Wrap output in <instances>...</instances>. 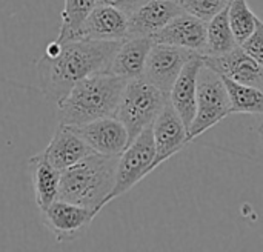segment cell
Here are the masks:
<instances>
[{
	"mask_svg": "<svg viewBox=\"0 0 263 252\" xmlns=\"http://www.w3.org/2000/svg\"><path fill=\"white\" fill-rule=\"evenodd\" d=\"M223 77V75H222ZM227 91L230 95L231 114H262L263 89L251 85H243L223 77Z\"/></svg>",
	"mask_w": 263,
	"mask_h": 252,
	"instance_id": "obj_20",
	"label": "cell"
},
{
	"mask_svg": "<svg viewBox=\"0 0 263 252\" xmlns=\"http://www.w3.org/2000/svg\"><path fill=\"white\" fill-rule=\"evenodd\" d=\"M196 55L200 54L174 45L154 43L149 51L143 75L154 86L170 95V91L177 80L180 71Z\"/></svg>",
	"mask_w": 263,
	"mask_h": 252,
	"instance_id": "obj_7",
	"label": "cell"
},
{
	"mask_svg": "<svg viewBox=\"0 0 263 252\" xmlns=\"http://www.w3.org/2000/svg\"><path fill=\"white\" fill-rule=\"evenodd\" d=\"M170 95L154 86L145 75L126 82L116 117L125 125L129 143L154 123Z\"/></svg>",
	"mask_w": 263,
	"mask_h": 252,
	"instance_id": "obj_4",
	"label": "cell"
},
{
	"mask_svg": "<svg viewBox=\"0 0 263 252\" xmlns=\"http://www.w3.org/2000/svg\"><path fill=\"white\" fill-rule=\"evenodd\" d=\"M28 169L32 180L37 206L43 211L59 197L62 171L51 165L43 152H39L28 160Z\"/></svg>",
	"mask_w": 263,
	"mask_h": 252,
	"instance_id": "obj_18",
	"label": "cell"
},
{
	"mask_svg": "<svg viewBox=\"0 0 263 252\" xmlns=\"http://www.w3.org/2000/svg\"><path fill=\"white\" fill-rule=\"evenodd\" d=\"M72 128L97 154L120 156L129 145L128 131L116 115L103 117Z\"/></svg>",
	"mask_w": 263,
	"mask_h": 252,
	"instance_id": "obj_10",
	"label": "cell"
},
{
	"mask_svg": "<svg viewBox=\"0 0 263 252\" xmlns=\"http://www.w3.org/2000/svg\"><path fill=\"white\" fill-rule=\"evenodd\" d=\"M154 45L153 37H126L117 48L106 72L131 80L145 72L149 51Z\"/></svg>",
	"mask_w": 263,
	"mask_h": 252,
	"instance_id": "obj_17",
	"label": "cell"
},
{
	"mask_svg": "<svg viewBox=\"0 0 263 252\" xmlns=\"http://www.w3.org/2000/svg\"><path fill=\"white\" fill-rule=\"evenodd\" d=\"M259 65L263 66V20L257 18L256 29L253 34L240 45Z\"/></svg>",
	"mask_w": 263,
	"mask_h": 252,
	"instance_id": "obj_24",
	"label": "cell"
},
{
	"mask_svg": "<svg viewBox=\"0 0 263 252\" xmlns=\"http://www.w3.org/2000/svg\"><path fill=\"white\" fill-rule=\"evenodd\" d=\"M40 212L43 225L59 243L72 242L79 239L97 216L88 208L65 200H55Z\"/></svg>",
	"mask_w": 263,
	"mask_h": 252,
	"instance_id": "obj_8",
	"label": "cell"
},
{
	"mask_svg": "<svg viewBox=\"0 0 263 252\" xmlns=\"http://www.w3.org/2000/svg\"><path fill=\"white\" fill-rule=\"evenodd\" d=\"M183 12H188L203 22H210L214 15L223 11L230 0H176Z\"/></svg>",
	"mask_w": 263,
	"mask_h": 252,
	"instance_id": "obj_23",
	"label": "cell"
},
{
	"mask_svg": "<svg viewBox=\"0 0 263 252\" xmlns=\"http://www.w3.org/2000/svg\"><path fill=\"white\" fill-rule=\"evenodd\" d=\"M42 152L51 165L60 171H65L94 151L86 145V142L76 132L72 126L59 123L52 139Z\"/></svg>",
	"mask_w": 263,
	"mask_h": 252,
	"instance_id": "obj_15",
	"label": "cell"
},
{
	"mask_svg": "<svg viewBox=\"0 0 263 252\" xmlns=\"http://www.w3.org/2000/svg\"><path fill=\"white\" fill-rule=\"evenodd\" d=\"M122 40L51 42L37 60V75L42 92L55 103L60 102L80 80L106 72Z\"/></svg>",
	"mask_w": 263,
	"mask_h": 252,
	"instance_id": "obj_1",
	"label": "cell"
},
{
	"mask_svg": "<svg viewBox=\"0 0 263 252\" xmlns=\"http://www.w3.org/2000/svg\"><path fill=\"white\" fill-rule=\"evenodd\" d=\"M156 157L153 125L145 128L119 156L116 169V183L108 196L106 205L114 199L128 192L142 179H145L151 171L153 160Z\"/></svg>",
	"mask_w": 263,
	"mask_h": 252,
	"instance_id": "obj_6",
	"label": "cell"
},
{
	"mask_svg": "<svg viewBox=\"0 0 263 252\" xmlns=\"http://www.w3.org/2000/svg\"><path fill=\"white\" fill-rule=\"evenodd\" d=\"M228 18L239 45H242L256 29L259 17L251 11L247 0H230Z\"/></svg>",
	"mask_w": 263,
	"mask_h": 252,
	"instance_id": "obj_22",
	"label": "cell"
},
{
	"mask_svg": "<svg viewBox=\"0 0 263 252\" xmlns=\"http://www.w3.org/2000/svg\"><path fill=\"white\" fill-rule=\"evenodd\" d=\"M206 22L188 12H180L162 31H159L153 40L154 43L186 48L202 55L206 48Z\"/></svg>",
	"mask_w": 263,
	"mask_h": 252,
	"instance_id": "obj_12",
	"label": "cell"
},
{
	"mask_svg": "<svg viewBox=\"0 0 263 252\" xmlns=\"http://www.w3.org/2000/svg\"><path fill=\"white\" fill-rule=\"evenodd\" d=\"M153 135H154V148L156 157L151 165V171L157 166L170 160L174 154H177L190 140H188V128L183 120L168 100L157 119L153 123Z\"/></svg>",
	"mask_w": 263,
	"mask_h": 252,
	"instance_id": "obj_9",
	"label": "cell"
},
{
	"mask_svg": "<svg viewBox=\"0 0 263 252\" xmlns=\"http://www.w3.org/2000/svg\"><path fill=\"white\" fill-rule=\"evenodd\" d=\"M126 82L111 72H99L80 80L57 102L59 123L80 126L116 115Z\"/></svg>",
	"mask_w": 263,
	"mask_h": 252,
	"instance_id": "obj_2",
	"label": "cell"
},
{
	"mask_svg": "<svg viewBox=\"0 0 263 252\" xmlns=\"http://www.w3.org/2000/svg\"><path fill=\"white\" fill-rule=\"evenodd\" d=\"M180 12L176 0H146L128 17L126 37H154Z\"/></svg>",
	"mask_w": 263,
	"mask_h": 252,
	"instance_id": "obj_13",
	"label": "cell"
},
{
	"mask_svg": "<svg viewBox=\"0 0 263 252\" xmlns=\"http://www.w3.org/2000/svg\"><path fill=\"white\" fill-rule=\"evenodd\" d=\"M259 135H260V142H262V146H263V123L260 125V128H259Z\"/></svg>",
	"mask_w": 263,
	"mask_h": 252,
	"instance_id": "obj_26",
	"label": "cell"
},
{
	"mask_svg": "<svg viewBox=\"0 0 263 252\" xmlns=\"http://www.w3.org/2000/svg\"><path fill=\"white\" fill-rule=\"evenodd\" d=\"M202 60L206 66L223 77L263 89V66L240 45L222 55H202Z\"/></svg>",
	"mask_w": 263,
	"mask_h": 252,
	"instance_id": "obj_11",
	"label": "cell"
},
{
	"mask_svg": "<svg viewBox=\"0 0 263 252\" xmlns=\"http://www.w3.org/2000/svg\"><path fill=\"white\" fill-rule=\"evenodd\" d=\"M119 156L92 152L79 163L62 171L57 200H65L99 214L106 206L116 183Z\"/></svg>",
	"mask_w": 263,
	"mask_h": 252,
	"instance_id": "obj_3",
	"label": "cell"
},
{
	"mask_svg": "<svg viewBox=\"0 0 263 252\" xmlns=\"http://www.w3.org/2000/svg\"><path fill=\"white\" fill-rule=\"evenodd\" d=\"M239 46L228 18V6L206 25V48L202 55H222Z\"/></svg>",
	"mask_w": 263,
	"mask_h": 252,
	"instance_id": "obj_19",
	"label": "cell"
},
{
	"mask_svg": "<svg viewBox=\"0 0 263 252\" xmlns=\"http://www.w3.org/2000/svg\"><path fill=\"white\" fill-rule=\"evenodd\" d=\"M128 35V14L109 6L100 5L85 20L76 38L86 40H123ZM74 38V40H76Z\"/></svg>",
	"mask_w": 263,
	"mask_h": 252,
	"instance_id": "obj_14",
	"label": "cell"
},
{
	"mask_svg": "<svg viewBox=\"0 0 263 252\" xmlns=\"http://www.w3.org/2000/svg\"><path fill=\"white\" fill-rule=\"evenodd\" d=\"M203 66L202 55L191 59L180 71L177 80L170 91V102L190 129L197 109V79L200 68Z\"/></svg>",
	"mask_w": 263,
	"mask_h": 252,
	"instance_id": "obj_16",
	"label": "cell"
},
{
	"mask_svg": "<svg viewBox=\"0 0 263 252\" xmlns=\"http://www.w3.org/2000/svg\"><path fill=\"white\" fill-rule=\"evenodd\" d=\"M97 6V0H65V6L62 11V22L57 35V42L63 43L68 40H74L83 26L88 15Z\"/></svg>",
	"mask_w": 263,
	"mask_h": 252,
	"instance_id": "obj_21",
	"label": "cell"
},
{
	"mask_svg": "<svg viewBox=\"0 0 263 252\" xmlns=\"http://www.w3.org/2000/svg\"><path fill=\"white\" fill-rule=\"evenodd\" d=\"M228 115L231 105L223 77L203 63L197 79V109L188 129V140L197 139Z\"/></svg>",
	"mask_w": 263,
	"mask_h": 252,
	"instance_id": "obj_5",
	"label": "cell"
},
{
	"mask_svg": "<svg viewBox=\"0 0 263 252\" xmlns=\"http://www.w3.org/2000/svg\"><path fill=\"white\" fill-rule=\"evenodd\" d=\"M146 0H97V3L100 5H109V6H114L120 11H123L125 14H128V17L136 11L139 9Z\"/></svg>",
	"mask_w": 263,
	"mask_h": 252,
	"instance_id": "obj_25",
	"label": "cell"
}]
</instances>
